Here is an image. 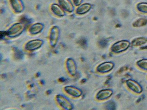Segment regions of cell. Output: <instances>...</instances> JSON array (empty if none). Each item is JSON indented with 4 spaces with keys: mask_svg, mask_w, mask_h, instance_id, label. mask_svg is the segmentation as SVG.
Segmentation results:
<instances>
[{
    "mask_svg": "<svg viewBox=\"0 0 147 110\" xmlns=\"http://www.w3.org/2000/svg\"><path fill=\"white\" fill-rule=\"evenodd\" d=\"M25 28V25L23 23H14L6 31V36L12 38H16L23 33Z\"/></svg>",
    "mask_w": 147,
    "mask_h": 110,
    "instance_id": "obj_1",
    "label": "cell"
},
{
    "mask_svg": "<svg viewBox=\"0 0 147 110\" xmlns=\"http://www.w3.org/2000/svg\"><path fill=\"white\" fill-rule=\"evenodd\" d=\"M60 30L57 26H53L51 28L49 34L50 44L51 46L55 47L57 44L60 36Z\"/></svg>",
    "mask_w": 147,
    "mask_h": 110,
    "instance_id": "obj_2",
    "label": "cell"
},
{
    "mask_svg": "<svg viewBox=\"0 0 147 110\" xmlns=\"http://www.w3.org/2000/svg\"><path fill=\"white\" fill-rule=\"evenodd\" d=\"M9 6L16 14H20L24 10V5L22 0H8Z\"/></svg>",
    "mask_w": 147,
    "mask_h": 110,
    "instance_id": "obj_3",
    "label": "cell"
},
{
    "mask_svg": "<svg viewBox=\"0 0 147 110\" xmlns=\"http://www.w3.org/2000/svg\"><path fill=\"white\" fill-rule=\"evenodd\" d=\"M56 99L59 105L63 109L69 110L73 109V105L70 101L63 95L59 94L56 96Z\"/></svg>",
    "mask_w": 147,
    "mask_h": 110,
    "instance_id": "obj_4",
    "label": "cell"
},
{
    "mask_svg": "<svg viewBox=\"0 0 147 110\" xmlns=\"http://www.w3.org/2000/svg\"><path fill=\"white\" fill-rule=\"evenodd\" d=\"M50 10L52 14L58 18H62L65 16L66 12L57 3H53L50 6Z\"/></svg>",
    "mask_w": 147,
    "mask_h": 110,
    "instance_id": "obj_5",
    "label": "cell"
},
{
    "mask_svg": "<svg viewBox=\"0 0 147 110\" xmlns=\"http://www.w3.org/2000/svg\"><path fill=\"white\" fill-rule=\"evenodd\" d=\"M57 3L66 12L71 13L74 10V7L71 0H57Z\"/></svg>",
    "mask_w": 147,
    "mask_h": 110,
    "instance_id": "obj_6",
    "label": "cell"
},
{
    "mask_svg": "<svg viewBox=\"0 0 147 110\" xmlns=\"http://www.w3.org/2000/svg\"><path fill=\"white\" fill-rule=\"evenodd\" d=\"M44 43V41L41 39H34L30 40L26 44L25 48L28 51L36 50L41 47Z\"/></svg>",
    "mask_w": 147,
    "mask_h": 110,
    "instance_id": "obj_7",
    "label": "cell"
},
{
    "mask_svg": "<svg viewBox=\"0 0 147 110\" xmlns=\"http://www.w3.org/2000/svg\"><path fill=\"white\" fill-rule=\"evenodd\" d=\"M129 46V43L128 41H119L114 44L111 49L113 52L119 53L126 50Z\"/></svg>",
    "mask_w": 147,
    "mask_h": 110,
    "instance_id": "obj_8",
    "label": "cell"
},
{
    "mask_svg": "<svg viewBox=\"0 0 147 110\" xmlns=\"http://www.w3.org/2000/svg\"><path fill=\"white\" fill-rule=\"evenodd\" d=\"M44 24L41 23H33L30 26L28 31L31 35H36L41 32L44 28Z\"/></svg>",
    "mask_w": 147,
    "mask_h": 110,
    "instance_id": "obj_9",
    "label": "cell"
},
{
    "mask_svg": "<svg viewBox=\"0 0 147 110\" xmlns=\"http://www.w3.org/2000/svg\"><path fill=\"white\" fill-rule=\"evenodd\" d=\"M64 90L68 94L74 97H78L82 95V93L79 89L72 86H66Z\"/></svg>",
    "mask_w": 147,
    "mask_h": 110,
    "instance_id": "obj_10",
    "label": "cell"
},
{
    "mask_svg": "<svg viewBox=\"0 0 147 110\" xmlns=\"http://www.w3.org/2000/svg\"><path fill=\"white\" fill-rule=\"evenodd\" d=\"M66 66L69 74L74 76L77 72V66L74 60L73 59L69 58L67 60Z\"/></svg>",
    "mask_w": 147,
    "mask_h": 110,
    "instance_id": "obj_11",
    "label": "cell"
},
{
    "mask_svg": "<svg viewBox=\"0 0 147 110\" xmlns=\"http://www.w3.org/2000/svg\"><path fill=\"white\" fill-rule=\"evenodd\" d=\"M127 83L128 87L136 93H140L142 92L141 86L135 81L129 80L127 81Z\"/></svg>",
    "mask_w": 147,
    "mask_h": 110,
    "instance_id": "obj_12",
    "label": "cell"
},
{
    "mask_svg": "<svg viewBox=\"0 0 147 110\" xmlns=\"http://www.w3.org/2000/svg\"><path fill=\"white\" fill-rule=\"evenodd\" d=\"M114 65L112 63L106 62L101 64L97 68V70L99 72L106 73L110 71L113 68Z\"/></svg>",
    "mask_w": 147,
    "mask_h": 110,
    "instance_id": "obj_13",
    "label": "cell"
},
{
    "mask_svg": "<svg viewBox=\"0 0 147 110\" xmlns=\"http://www.w3.org/2000/svg\"><path fill=\"white\" fill-rule=\"evenodd\" d=\"M91 8V5L89 3H84L81 5L76 9V13L78 15H83L88 12Z\"/></svg>",
    "mask_w": 147,
    "mask_h": 110,
    "instance_id": "obj_14",
    "label": "cell"
},
{
    "mask_svg": "<svg viewBox=\"0 0 147 110\" xmlns=\"http://www.w3.org/2000/svg\"><path fill=\"white\" fill-rule=\"evenodd\" d=\"M112 94V91L110 90H104L99 92L97 94L96 98L99 100H104L111 96Z\"/></svg>",
    "mask_w": 147,
    "mask_h": 110,
    "instance_id": "obj_15",
    "label": "cell"
},
{
    "mask_svg": "<svg viewBox=\"0 0 147 110\" xmlns=\"http://www.w3.org/2000/svg\"><path fill=\"white\" fill-rule=\"evenodd\" d=\"M147 39L145 38H140L135 39L132 42V45L134 46H139L146 44Z\"/></svg>",
    "mask_w": 147,
    "mask_h": 110,
    "instance_id": "obj_16",
    "label": "cell"
},
{
    "mask_svg": "<svg viewBox=\"0 0 147 110\" xmlns=\"http://www.w3.org/2000/svg\"><path fill=\"white\" fill-rule=\"evenodd\" d=\"M13 51L16 58L18 60H21L23 58L24 54L22 51L16 47L14 48Z\"/></svg>",
    "mask_w": 147,
    "mask_h": 110,
    "instance_id": "obj_17",
    "label": "cell"
},
{
    "mask_svg": "<svg viewBox=\"0 0 147 110\" xmlns=\"http://www.w3.org/2000/svg\"><path fill=\"white\" fill-rule=\"evenodd\" d=\"M137 9L139 11L144 13H147V3H141L137 6Z\"/></svg>",
    "mask_w": 147,
    "mask_h": 110,
    "instance_id": "obj_18",
    "label": "cell"
},
{
    "mask_svg": "<svg viewBox=\"0 0 147 110\" xmlns=\"http://www.w3.org/2000/svg\"><path fill=\"white\" fill-rule=\"evenodd\" d=\"M138 66L141 69L147 71V59H143L137 62Z\"/></svg>",
    "mask_w": 147,
    "mask_h": 110,
    "instance_id": "obj_19",
    "label": "cell"
},
{
    "mask_svg": "<svg viewBox=\"0 0 147 110\" xmlns=\"http://www.w3.org/2000/svg\"><path fill=\"white\" fill-rule=\"evenodd\" d=\"M71 1L74 6L78 7L81 5L82 0H71Z\"/></svg>",
    "mask_w": 147,
    "mask_h": 110,
    "instance_id": "obj_20",
    "label": "cell"
},
{
    "mask_svg": "<svg viewBox=\"0 0 147 110\" xmlns=\"http://www.w3.org/2000/svg\"><path fill=\"white\" fill-rule=\"evenodd\" d=\"M107 44V43L105 42V41H101L100 42V43L99 44H100V46L102 47H104L106 45V44Z\"/></svg>",
    "mask_w": 147,
    "mask_h": 110,
    "instance_id": "obj_21",
    "label": "cell"
},
{
    "mask_svg": "<svg viewBox=\"0 0 147 110\" xmlns=\"http://www.w3.org/2000/svg\"><path fill=\"white\" fill-rule=\"evenodd\" d=\"M59 80L60 82H65V79L64 78H61L59 79Z\"/></svg>",
    "mask_w": 147,
    "mask_h": 110,
    "instance_id": "obj_22",
    "label": "cell"
},
{
    "mask_svg": "<svg viewBox=\"0 0 147 110\" xmlns=\"http://www.w3.org/2000/svg\"><path fill=\"white\" fill-rule=\"evenodd\" d=\"M47 93L48 94V95H50V94L52 93V91L50 90H48L47 91Z\"/></svg>",
    "mask_w": 147,
    "mask_h": 110,
    "instance_id": "obj_23",
    "label": "cell"
},
{
    "mask_svg": "<svg viewBox=\"0 0 147 110\" xmlns=\"http://www.w3.org/2000/svg\"><path fill=\"white\" fill-rule=\"evenodd\" d=\"M40 73L38 72V73H37V74H36L37 76L39 77V76H40Z\"/></svg>",
    "mask_w": 147,
    "mask_h": 110,
    "instance_id": "obj_24",
    "label": "cell"
},
{
    "mask_svg": "<svg viewBox=\"0 0 147 110\" xmlns=\"http://www.w3.org/2000/svg\"><path fill=\"white\" fill-rule=\"evenodd\" d=\"M41 83L42 84L44 85L45 84V81L44 80H41Z\"/></svg>",
    "mask_w": 147,
    "mask_h": 110,
    "instance_id": "obj_25",
    "label": "cell"
}]
</instances>
